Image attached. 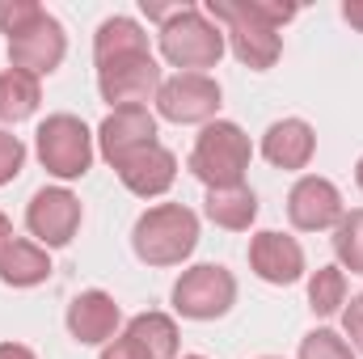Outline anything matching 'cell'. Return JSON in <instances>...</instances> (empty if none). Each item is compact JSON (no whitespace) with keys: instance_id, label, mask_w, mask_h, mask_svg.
<instances>
[{"instance_id":"6da1fadb","label":"cell","mask_w":363,"mask_h":359,"mask_svg":"<svg viewBox=\"0 0 363 359\" xmlns=\"http://www.w3.org/2000/svg\"><path fill=\"white\" fill-rule=\"evenodd\" d=\"M296 13H300L296 4H271V0H207V17L224 30L228 51L254 72L274 68V60L283 55L279 26H287Z\"/></svg>"},{"instance_id":"7a4b0ae2","label":"cell","mask_w":363,"mask_h":359,"mask_svg":"<svg viewBox=\"0 0 363 359\" xmlns=\"http://www.w3.org/2000/svg\"><path fill=\"white\" fill-rule=\"evenodd\" d=\"M199 245V216L182 203L148 207L131 228V250L148 267H182Z\"/></svg>"},{"instance_id":"3957f363","label":"cell","mask_w":363,"mask_h":359,"mask_svg":"<svg viewBox=\"0 0 363 359\" xmlns=\"http://www.w3.org/2000/svg\"><path fill=\"white\" fill-rule=\"evenodd\" d=\"M254 161V144L250 136L228 123V118H216L199 131L194 148H190V174L203 182L207 190H228V186H245V170Z\"/></svg>"},{"instance_id":"277c9868","label":"cell","mask_w":363,"mask_h":359,"mask_svg":"<svg viewBox=\"0 0 363 359\" xmlns=\"http://www.w3.org/2000/svg\"><path fill=\"white\" fill-rule=\"evenodd\" d=\"M161 55L182 68V72H203V68H216L220 55H224V30L194 4H182L178 13L161 26Z\"/></svg>"},{"instance_id":"5b68a950","label":"cell","mask_w":363,"mask_h":359,"mask_svg":"<svg viewBox=\"0 0 363 359\" xmlns=\"http://www.w3.org/2000/svg\"><path fill=\"white\" fill-rule=\"evenodd\" d=\"M34 153L51 178L77 182L93 165V131L77 114H47L34 131Z\"/></svg>"},{"instance_id":"8992f818","label":"cell","mask_w":363,"mask_h":359,"mask_svg":"<svg viewBox=\"0 0 363 359\" xmlns=\"http://www.w3.org/2000/svg\"><path fill=\"white\" fill-rule=\"evenodd\" d=\"M237 304V279L220 263H199L174 283V313L186 321H216Z\"/></svg>"},{"instance_id":"52a82bcc","label":"cell","mask_w":363,"mask_h":359,"mask_svg":"<svg viewBox=\"0 0 363 359\" xmlns=\"http://www.w3.org/2000/svg\"><path fill=\"white\" fill-rule=\"evenodd\" d=\"M81 199L68 186H43L34 190L30 207H26V228L43 250H64L77 228H81Z\"/></svg>"},{"instance_id":"ba28073f","label":"cell","mask_w":363,"mask_h":359,"mask_svg":"<svg viewBox=\"0 0 363 359\" xmlns=\"http://www.w3.org/2000/svg\"><path fill=\"white\" fill-rule=\"evenodd\" d=\"M224 101V89L216 77L207 72H178L169 81H161L157 89V110L169 123H216V110Z\"/></svg>"},{"instance_id":"9c48e42d","label":"cell","mask_w":363,"mask_h":359,"mask_svg":"<svg viewBox=\"0 0 363 359\" xmlns=\"http://www.w3.org/2000/svg\"><path fill=\"white\" fill-rule=\"evenodd\" d=\"M161 64L148 55H127V60H110V64H97V93L101 101H110L114 110L123 106H144V101H157L161 89Z\"/></svg>"},{"instance_id":"30bf717a","label":"cell","mask_w":363,"mask_h":359,"mask_svg":"<svg viewBox=\"0 0 363 359\" xmlns=\"http://www.w3.org/2000/svg\"><path fill=\"white\" fill-rule=\"evenodd\" d=\"M68 55V34L64 26L43 9V17H34L21 34L9 38V64L17 72H30V77H47L64 64Z\"/></svg>"},{"instance_id":"8fae6325","label":"cell","mask_w":363,"mask_h":359,"mask_svg":"<svg viewBox=\"0 0 363 359\" xmlns=\"http://www.w3.org/2000/svg\"><path fill=\"white\" fill-rule=\"evenodd\" d=\"M287 220L300 228V233H321V228H334L342 220V194L330 178H317V174H304L287 190Z\"/></svg>"},{"instance_id":"7c38bea8","label":"cell","mask_w":363,"mask_h":359,"mask_svg":"<svg viewBox=\"0 0 363 359\" xmlns=\"http://www.w3.org/2000/svg\"><path fill=\"white\" fill-rule=\"evenodd\" d=\"M157 144V118L148 106H123V110H110L97 127V148L110 165H118L123 157L140 153Z\"/></svg>"},{"instance_id":"4fadbf2b","label":"cell","mask_w":363,"mask_h":359,"mask_svg":"<svg viewBox=\"0 0 363 359\" xmlns=\"http://www.w3.org/2000/svg\"><path fill=\"white\" fill-rule=\"evenodd\" d=\"M250 267L262 283H274V287H291L304 279V250L296 237L287 233H254L250 237Z\"/></svg>"},{"instance_id":"5bb4252c","label":"cell","mask_w":363,"mask_h":359,"mask_svg":"<svg viewBox=\"0 0 363 359\" xmlns=\"http://www.w3.org/2000/svg\"><path fill=\"white\" fill-rule=\"evenodd\" d=\"M68 334L81 343V347H106V343H114L118 338V326H123V313H118V304H114V296L110 292H81V296H72V304H68Z\"/></svg>"},{"instance_id":"9a60e30c","label":"cell","mask_w":363,"mask_h":359,"mask_svg":"<svg viewBox=\"0 0 363 359\" xmlns=\"http://www.w3.org/2000/svg\"><path fill=\"white\" fill-rule=\"evenodd\" d=\"M114 174H118V182H123L131 194H140V199H161V194L178 182V157L157 140V144H148V148L123 157V161L114 165Z\"/></svg>"},{"instance_id":"2e32d148","label":"cell","mask_w":363,"mask_h":359,"mask_svg":"<svg viewBox=\"0 0 363 359\" xmlns=\"http://www.w3.org/2000/svg\"><path fill=\"white\" fill-rule=\"evenodd\" d=\"M313 153H317V136L304 118H279L262 136V157L274 170H308Z\"/></svg>"},{"instance_id":"e0dca14e","label":"cell","mask_w":363,"mask_h":359,"mask_svg":"<svg viewBox=\"0 0 363 359\" xmlns=\"http://www.w3.org/2000/svg\"><path fill=\"white\" fill-rule=\"evenodd\" d=\"M47 279H51V254L38 241L13 237L0 250V283H9V287H38Z\"/></svg>"},{"instance_id":"ac0fdd59","label":"cell","mask_w":363,"mask_h":359,"mask_svg":"<svg viewBox=\"0 0 363 359\" xmlns=\"http://www.w3.org/2000/svg\"><path fill=\"white\" fill-rule=\"evenodd\" d=\"M127 55H148V34L135 17H106L93 34V60H127Z\"/></svg>"},{"instance_id":"d6986e66","label":"cell","mask_w":363,"mask_h":359,"mask_svg":"<svg viewBox=\"0 0 363 359\" xmlns=\"http://www.w3.org/2000/svg\"><path fill=\"white\" fill-rule=\"evenodd\" d=\"M203 211L216 228H228V233H245L254 220H258V194L250 186H228V190H207L203 199Z\"/></svg>"},{"instance_id":"ffe728a7","label":"cell","mask_w":363,"mask_h":359,"mask_svg":"<svg viewBox=\"0 0 363 359\" xmlns=\"http://www.w3.org/2000/svg\"><path fill=\"white\" fill-rule=\"evenodd\" d=\"M123 334H131L148 351V359H178L182 334H178V321L169 313H135Z\"/></svg>"},{"instance_id":"44dd1931","label":"cell","mask_w":363,"mask_h":359,"mask_svg":"<svg viewBox=\"0 0 363 359\" xmlns=\"http://www.w3.org/2000/svg\"><path fill=\"white\" fill-rule=\"evenodd\" d=\"M43 89H38V77L30 72H17V68H4L0 72V123H21L38 110Z\"/></svg>"},{"instance_id":"7402d4cb","label":"cell","mask_w":363,"mask_h":359,"mask_svg":"<svg viewBox=\"0 0 363 359\" xmlns=\"http://www.w3.org/2000/svg\"><path fill=\"white\" fill-rule=\"evenodd\" d=\"M347 304V270L342 267H317L308 279V309L317 317H334Z\"/></svg>"},{"instance_id":"603a6c76","label":"cell","mask_w":363,"mask_h":359,"mask_svg":"<svg viewBox=\"0 0 363 359\" xmlns=\"http://www.w3.org/2000/svg\"><path fill=\"white\" fill-rule=\"evenodd\" d=\"M334 258L342 270L363 275V207L342 211V220L334 224Z\"/></svg>"},{"instance_id":"cb8c5ba5","label":"cell","mask_w":363,"mask_h":359,"mask_svg":"<svg viewBox=\"0 0 363 359\" xmlns=\"http://www.w3.org/2000/svg\"><path fill=\"white\" fill-rule=\"evenodd\" d=\"M300 359H359L351 351V343L334 330H313L300 338Z\"/></svg>"},{"instance_id":"d4e9b609","label":"cell","mask_w":363,"mask_h":359,"mask_svg":"<svg viewBox=\"0 0 363 359\" xmlns=\"http://www.w3.org/2000/svg\"><path fill=\"white\" fill-rule=\"evenodd\" d=\"M34 17H43L38 0H0V34H21Z\"/></svg>"},{"instance_id":"484cf974","label":"cell","mask_w":363,"mask_h":359,"mask_svg":"<svg viewBox=\"0 0 363 359\" xmlns=\"http://www.w3.org/2000/svg\"><path fill=\"white\" fill-rule=\"evenodd\" d=\"M21 165H26V144L13 131H0V186H9L17 178Z\"/></svg>"},{"instance_id":"4316f807","label":"cell","mask_w":363,"mask_h":359,"mask_svg":"<svg viewBox=\"0 0 363 359\" xmlns=\"http://www.w3.org/2000/svg\"><path fill=\"white\" fill-rule=\"evenodd\" d=\"M342 330H347V338H351V351L363 355V296H351V300L342 304Z\"/></svg>"},{"instance_id":"83f0119b","label":"cell","mask_w":363,"mask_h":359,"mask_svg":"<svg viewBox=\"0 0 363 359\" xmlns=\"http://www.w3.org/2000/svg\"><path fill=\"white\" fill-rule=\"evenodd\" d=\"M101 359H148V351H144L131 334H118L114 343H106V347H101Z\"/></svg>"},{"instance_id":"f1b7e54d","label":"cell","mask_w":363,"mask_h":359,"mask_svg":"<svg viewBox=\"0 0 363 359\" xmlns=\"http://www.w3.org/2000/svg\"><path fill=\"white\" fill-rule=\"evenodd\" d=\"M0 359H38V355L21 343H0Z\"/></svg>"},{"instance_id":"f546056e","label":"cell","mask_w":363,"mask_h":359,"mask_svg":"<svg viewBox=\"0 0 363 359\" xmlns=\"http://www.w3.org/2000/svg\"><path fill=\"white\" fill-rule=\"evenodd\" d=\"M342 17H347L355 30H363V0H347V4H342Z\"/></svg>"},{"instance_id":"4dcf8cb0","label":"cell","mask_w":363,"mask_h":359,"mask_svg":"<svg viewBox=\"0 0 363 359\" xmlns=\"http://www.w3.org/2000/svg\"><path fill=\"white\" fill-rule=\"evenodd\" d=\"M9 241H13V220H9V216L0 211V250H4Z\"/></svg>"},{"instance_id":"1f68e13d","label":"cell","mask_w":363,"mask_h":359,"mask_svg":"<svg viewBox=\"0 0 363 359\" xmlns=\"http://www.w3.org/2000/svg\"><path fill=\"white\" fill-rule=\"evenodd\" d=\"M355 182H359V190H363V157H359V165H355Z\"/></svg>"},{"instance_id":"d6a6232c","label":"cell","mask_w":363,"mask_h":359,"mask_svg":"<svg viewBox=\"0 0 363 359\" xmlns=\"http://www.w3.org/2000/svg\"><path fill=\"white\" fill-rule=\"evenodd\" d=\"M182 359H207V355H182Z\"/></svg>"},{"instance_id":"836d02e7","label":"cell","mask_w":363,"mask_h":359,"mask_svg":"<svg viewBox=\"0 0 363 359\" xmlns=\"http://www.w3.org/2000/svg\"><path fill=\"white\" fill-rule=\"evenodd\" d=\"M262 359H274V355H262Z\"/></svg>"}]
</instances>
